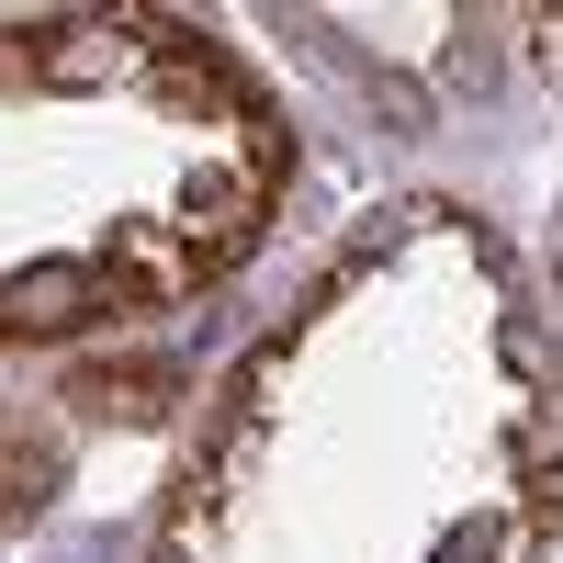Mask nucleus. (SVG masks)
<instances>
[{"instance_id":"f257e3e1","label":"nucleus","mask_w":563,"mask_h":563,"mask_svg":"<svg viewBox=\"0 0 563 563\" xmlns=\"http://www.w3.org/2000/svg\"><path fill=\"white\" fill-rule=\"evenodd\" d=\"M260 214H271V192H260V180L249 169H203L192 180V192H180V249H192V271L214 282V271H238L249 249H260Z\"/></svg>"},{"instance_id":"f03ea898","label":"nucleus","mask_w":563,"mask_h":563,"mask_svg":"<svg viewBox=\"0 0 563 563\" xmlns=\"http://www.w3.org/2000/svg\"><path fill=\"white\" fill-rule=\"evenodd\" d=\"M90 316H135V305L113 294V271L45 260V271H23V282H0V327H12V339H68V327H90Z\"/></svg>"},{"instance_id":"7ed1b4c3","label":"nucleus","mask_w":563,"mask_h":563,"mask_svg":"<svg viewBox=\"0 0 563 563\" xmlns=\"http://www.w3.org/2000/svg\"><path fill=\"white\" fill-rule=\"evenodd\" d=\"M102 271H113V294H124V305H180V294H203V271H192V249H180V225H169V214H124Z\"/></svg>"},{"instance_id":"20e7f679","label":"nucleus","mask_w":563,"mask_h":563,"mask_svg":"<svg viewBox=\"0 0 563 563\" xmlns=\"http://www.w3.org/2000/svg\"><path fill=\"white\" fill-rule=\"evenodd\" d=\"M68 395H79L90 417H124V429H158V417H169V395H180V384H169L158 361H113V372H79Z\"/></svg>"},{"instance_id":"39448f33","label":"nucleus","mask_w":563,"mask_h":563,"mask_svg":"<svg viewBox=\"0 0 563 563\" xmlns=\"http://www.w3.org/2000/svg\"><path fill=\"white\" fill-rule=\"evenodd\" d=\"M45 485H57V451L0 429V519H34V507H45Z\"/></svg>"},{"instance_id":"423d86ee","label":"nucleus","mask_w":563,"mask_h":563,"mask_svg":"<svg viewBox=\"0 0 563 563\" xmlns=\"http://www.w3.org/2000/svg\"><path fill=\"white\" fill-rule=\"evenodd\" d=\"M23 79H45V45H23V34H0V90H23Z\"/></svg>"}]
</instances>
